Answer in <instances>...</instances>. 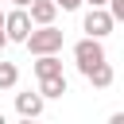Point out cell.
<instances>
[{
    "instance_id": "1",
    "label": "cell",
    "mask_w": 124,
    "mask_h": 124,
    "mask_svg": "<svg viewBox=\"0 0 124 124\" xmlns=\"http://www.w3.org/2000/svg\"><path fill=\"white\" fill-rule=\"evenodd\" d=\"M62 31L54 27V23H39V27H31L27 31V39H23V46L31 50V54H58L62 50Z\"/></svg>"
},
{
    "instance_id": "2",
    "label": "cell",
    "mask_w": 124,
    "mask_h": 124,
    "mask_svg": "<svg viewBox=\"0 0 124 124\" xmlns=\"http://www.w3.org/2000/svg\"><path fill=\"white\" fill-rule=\"evenodd\" d=\"M74 62H78L81 78H85V74H89L97 62H105V46H101V39H93V35L78 39V43H74Z\"/></svg>"
},
{
    "instance_id": "3",
    "label": "cell",
    "mask_w": 124,
    "mask_h": 124,
    "mask_svg": "<svg viewBox=\"0 0 124 124\" xmlns=\"http://www.w3.org/2000/svg\"><path fill=\"white\" fill-rule=\"evenodd\" d=\"M0 27H4L8 43H23L27 31H31V16H27V8H12V12L0 19Z\"/></svg>"
},
{
    "instance_id": "4",
    "label": "cell",
    "mask_w": 124,
    "mask_h": 124,
    "mask_svg": "<svg viewBox=\"0 0 124 124\" xmlns=\"http://www.w3.org/2000/svg\"><path fill=\"white\" fill-rule=\"evenodd\" d=\"M112 27H116V19L108 16V8H89V12H85V19H81V31H85V35H93V39L112 35Z\"/></svg>"
},
{
    "instance_id": "5",
    "label": "cell",
    "mask_w": 124,
    "mask_h": 124,
    "mask_svg": "<svg viewBox=\"0 0 124 124\" xmlns=\"http://www.w3.org/2000/svg\"><path fill=\"white\" fill-rule=\"evenodd\" d=\"M43 105H46V101H43V93H39V89H35V93H31V89H27V93H16V112H19L23 120L43 116Z\"/></svg>"
},
{
    "instance_id": "6",
    "label": "cell",
    "mask_w": 124,
    "mask_h": 124,
    "mask_svg": "<svg viewBox=\"0 0 124 124\" xmlns=\"http://www.w3.org/2000/svg\"><path fill=\"white\" fill-rule=\"evenodd\" d=\"M27 16H31V27H39V23H54L58 4H54V0H31V4H27Z\"/></svg>"
},
{
    "instance_id": "7",
    "label": "cell",
    "mask_w": 124,
    "mask_h": 124,
    "mask_svg": "<svg viewBox=\"0 0 124 124\" xmlns=\"http://www.w3.org/2000/svg\"><path fill=\"white\" fill-rule=\"evenodd\" d=\"M39 93H43V101H54V97L70 93V85H66V74H50V78H39Z\"/></svg>"
},
{
    "instance_id": "8",
    "label": "cell",
    "mask_w": 124,
    "mask_h": 124,
    "mask_svg": "<svg viewBox=\"0 0 124 124\" xmlns=\"http://www.w3.org/2000/svg\"><path fill=\"white\" fill-rule=\"evenodd\" d=\"M112 78H116V74H112L108 58H105V62H97V66H93V70L85 74V81H89L93 89H108V85H112Z\"/></svg>"
},
{
    "instance_id": "9",
    "label": "cell",
    "mask_w": 124,
    "mask_h": 124,
    "mask_svg": "<svg viewBox=\"0 0 124 124\" xmlns=\"http://www.w3.org/2000/svg\"><path fill=\"white\" fill-rule=\"evenodd\" d=\"M62 74V58L58 54H35V78H50Z\"/></svg>"
},
{
    "instance_id": "10",
    "label": "cell",
    "mask_w": 124,
    "mask_h": 124,
    "mask_svg": "<svg viewBox=\"0 0 124 124\" xmlns=\"http://www.w3.org/2000/svg\"><path fill=\"white\" fill-rule=\"evenodd\" d=\"M16 81H19V70H16V62H0V93L16 89Z\"/></svg>"
},
{
    "instance_id": "11",
    "label": "cell",
    "mask_w": 124,
    "mask_h": 124,
    "mask_svg": "<svg viewBox=\"0 0 124 124\" xmlns=\"http://www.w3.org/2000/svg\"><path fill=\"white\" fill-rule=\"evenodd\" d=\"M54 4H58L62 12H74V8H81V0H54Z\"/></svg>"
},
{
    "instance_id": "12",
    "label": "cell",
    "mask_w": 124,
    "mask_h": 124,
    "mask_svg": "<svg viewBox=\"0 0 124 124\" xmlns=\"http://www.w3.org/2000/svg\"><path fill=\"white\" fill-rule=\"evenodd\" d=\"M81 4H89V8H105L108 0H81Z\"/></svg>"
},
{
    "instance_id": "13",
    "label": "cell",
    "mask_w": 124,
    "mask_h": 124,
    "mask_svg": "<svg viewBox=\"0 0 124 124\" xmlns=\"http://www.w3.org/2000/svg\"><path fill=\"white\" fill-rule=\"evenodd\" d=\"M4 46H8V35H4V27H0V50H4Z\"/></svg>"
},
{
    "instance_id": "14",
    "label": "cell",
    "mask_w": 124,
    "mask_h": 124,
    "mask_svg": "<svg viewBox=\"0 0 124 124\" xmlns=\"http://www.w3.org/2000/svg\"><path fill=\"white\" fill-rule=\"evenodd\" d=\"M12 4H16V8H27V4H31V0H12Z\"/></svg>"
},
{
    "instance_id": "15",
    "label": "cell",
    "mask_w": 124,
    "mask_h": 124,
    "mask_svg": "<svg viewBox=\"0 0 124 124\" xmlns=\"http://www.w3.org/2000/svg\"><path fill=\"white\" fill-rule=\"evenodd\" d=\"M0 124H4V112H0Z\"/></svg>"
},
{
    "instance_id": "16",
    "label": "cell",
    "mask_w": 124,
    "mask_h": 124,
    "mask_svg": "<svg viewBox=\"0 0 124 124\" xmlns=\"http://www.w3.org/2000/svg\"><path fill=\"white\" fill-rule=\"evenodd\" d=\"M0 19H4V16H0Z\"/></svg>"
}]
</instances>
